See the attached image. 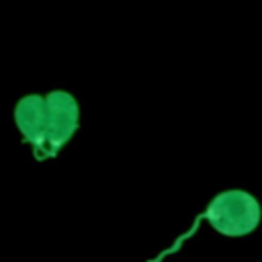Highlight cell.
I'll return each mask as SVG.
<instances>
[{
    "label": "cell",
    "mask_w": 262,
    "mask_h": 262,
    "mask_svg": "<svg viewBox=\"0 0 262 262\" xmlns=\"http://www.w3.org/2000/svg\"><path fill=\"white\" fill-rule=\"evenodd\" d=\"M207 221L217 233L227 235V237H244L250 235L258 229L260 221H262V207L258 203V199L242 188H227L217 192L211 203L203 209V213H199L194 217V221L190 223V227L180 233L170 248L162 250L154 260L149 262H160L162 258L178 252L182 248V244L194 235V231L199 229V225Z\"/></svg>",
    "instance_id": "6da1fadb"
},
{
    "label": "cell",
    "mask_w": 262,
    "mask_h": 262,
    "mask_svg": "<svg viewBox=\"0 0 262 262\" xmlns=\"http://www.w3.org/2000/svg\"><path fill=\"white\" fill-rule=\"evenodd\" d=\"M45 108H47L45 135H43L41 149L35 154L39 162L55 158L61 151V147L74 137L80 125L78 100L74 98V94L66 90H51L45 96Z\"/></svg>",
    "instance_id": "7a4b0ae2"
},
{
    "label": "cell",
    "mask_w": 262,
    "mask_h": 262,
    "mask_svg": "<svg viewBox=\"0 0 262 262\" xmlns=\"http://www.w3.org/2000/svg\"><path fill=\"white\" fill-rule=\"evenodd\" d=\"M45 96L41 94H25L14 106V123L23 139L31 145L33 154L41 149L45 135Z\"/></svg>",
    "instance_id": "3957f363"
}]
</instances>
